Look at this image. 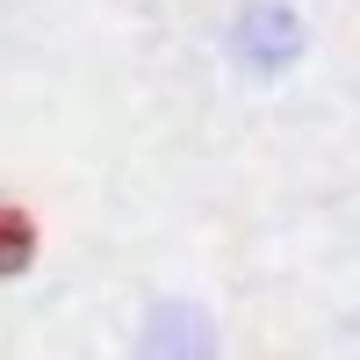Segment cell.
Returning a JSON list of instances; mask_svg holds the SVG:
<instances>
[{
    "label": "cell",
    "instance_id": "cell-1",
    "mask_svg": "<svg viewBox=\"0 0 360 360\" xmlns=\"http://www.w3.org/2000/svg\"><path fill=\"white\" fill-rule=\"evenodd\" d=\"M29 259H37V217L15 202H0V281L29 274Z\"/></svg>",
    "mask_w": 360,
    "mask_h": 360
}]
</instances>
